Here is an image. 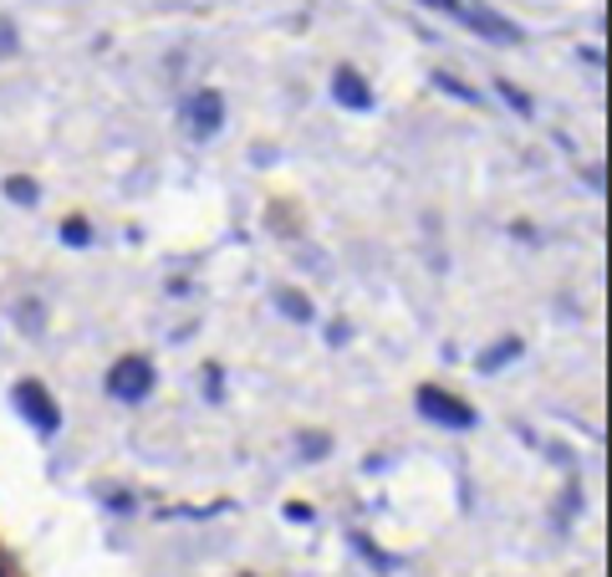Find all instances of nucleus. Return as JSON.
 <instances>
[{"instance_id": "nucleus-1", "label": "nucleus", "mask_w": 612, "mask_h": 577, "mask_svg": "<svg viewBox=\"0 0 612 577\" xmlns=\"http://www.w3.org/2000/svg\"><path fill=\"white\" fill-rule=\"evenodd\" d=\"M450 15H460L469 31H479L485 41H520V27H510L506 15H495L479 0H450Z\"/></svg>"}, {"instance_id": "nucleus-2", "label": "nucleus", "mask_w": 612, "mask_h": 577, "mask_svg": "<svg viewBox=\"0 0 612 577\" xmlns=\"http://www.w3.org/2000/svg\"><path fill=\"white\" fill-rule=\"evenodd\" d=\"M11 399H15V409H21V415H27V419H31V424H36L41 434H52L56 424H62V415H56L52 394L41 389L36 378H21V384H15V394H11Z\"/></svg>"}, {"instance_id": "nucleus-3", "label": "nucleus", "mask_w": 612, "mask_h": 577, "mask_svg": "<svg viewBox=\"0 0 612 577\" xmlns=\"http://www.w3.org/2000/svg\"><path fill=\"white\" fill-rule=\"evenodd\" d=\"M148 389H154V368H148L144 358H123V363H113V374H107V394H113V399L138 403Z\"/></svg>"}, {"instance_id": "nucleus-4", "label": "nucleus", "mask_w": 612, "mask_h": 577, "mask_svg": "<svg viewBox=\"0 0 612 577\" xmlns=\"http://www.w3.org/2000/svg\"><path fill=\"white\" fill-rule=\"evenodd\" d=\"M419 409H424L434 424H444V430H469V424H475V409L460 403L454 394H444V389H419Z\"/></svg>"}, {"instance_id": "nucleus-5", "label": "nucleus", "mask_w": 612, "mask_h": 577, "mask_svg": "<svg viewBox=\"0 0 612 577\" xmlns=\"http://www.w3.org/2000/svg\"><path fill=\"white\" fill-rule=\"evenodd\" d=\"M184 123L194 128V138H210L220 134V123H225V103H220V93H194L184 103Z\"/></svg>"}, {"instance_id": "nucleus-6", "label": "nucleus", "mask_w": 612, "mask_h": 577, "mask_svg": "<svg viewBox=\"0 0 612 577\" xmlns=\"http://www.w3.org/2000/svg\"><path fill=\"white\" fill-rule=\"evenodd\" d=\"M333 93H337V103H342V108H352V113H368V108H373V93H368V82H362L352 67H337Z\"/></svg>"}, {"instance_id": "nucleus-7", "label": "nucleus", "mask_w": 612, "mask_h": 577, "mask_svg": "<svg viewBox=\"0 0 612 577\" xmlns=\"http://www.w3.org/2000/svg\"><path fill=\"white\" fill-rule=\"evenodd\" d=\"M510 358H520V343H516V337H506V343H495V348L485 353V358H479V374H495V368H506Z\"/></svg>"}, {"instance_id": "nucleus-8", "label": "nucleus", "mask_w": 612, "mask_h": 577, "mask_svg": "<svg viewBox=\"0 0 612 577\" xmlns=\"http://www.w3.org/2000/svg\"><path fill=\"white\" fill-rule=\"evenodd\" d=\"M276 307L286 312L292 323H312V302H302L296 292H281V296H276Z\"/></svg>"}, {"instance_id": "nucleus-9", "label": "nucleus", "mask_w": 612, "mask_h": 577, "mask_svg": "<svg viewBox=\"0 0 612 577\" xmlns=\"http://www.w3.org/2000/svg\"><path fill=\"white\" fill-rule=\"evenodd\" d=\"M6 195H11V200H21V204H31V200H36V185H31V179H11V185H6Z\"/></svg>"}, {"instance_id": "nucleus-10", "label": "nucleus", "mask_w": 612, "mask_h": 577, "mask_svg": "<svg viewBox=\"0 0 612 577\" xmlns=\"http://www.w3.org/2000/svg\"><path fill=\"white\" fill-rule=\"evenodd\" d=\"M62 235H67L72 245H87V225H82V220H72V225H62Z\"/></svg>"}, {"instance_id": "nucleus-11", "label": "nucleus", "mask_w": 612, "mask_h": 577, "mask_svg": "<svg viewBox=\"0 0 612 577\" xmlns=\"http://www.w3.org/2000/svg\"><path fill=\"white\" fill-rule=\"evenodd\" d=\"M500 93H506V103H516V113H531V103H526V97H520L510 82H500Z\"/></svg>"}]
</instances>
